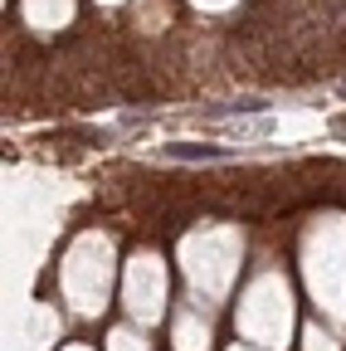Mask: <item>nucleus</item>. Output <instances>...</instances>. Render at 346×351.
Wrapping results in <instances>:
<instances>
[{
    "mask_svg": "<svg viewBox=\"0 0 346 351\" xmlns=\"http://www.w3.org/2000/svg\"><path fill=\"white\" fill-rule=\"evenodd\" d=\"M166 152H171V156H190V161H195V156H220L214 147H166Z\"/></svg>",
    "mask_w": 346,
    "mask_h": 351,
    "instance_id": "nucleus-1",
    "label": "nucleus"
}]
</instances>
